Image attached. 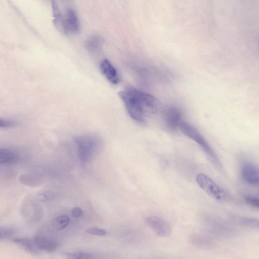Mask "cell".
I'll use <instances>...</instances> for the list:
<instances>
[{
    "label": "cell",
    "mask_w": 259,
    "mask_h": 259,
    "mask_svg": "<svg viewBox=\"0 0 259 259\" xmlns=\"http://www.w3.org/2000/svg\"><path fill=\"white\" fill-rule=\"evenodd\" d=\"M241 176L243 181L248 185L256 186L259 183L258 167L253 163H244L241 167Z\"/></svg>",
    "instance_id": "obj_8"
},
{
    "label": "cell",
    "mask_w": 259,
    "mask_h": 259,
    "mask_svg": "<svg viewBox=\"0 0 259 259\" xmlns=\"http://www.w3.org/2000/svg\"><path fill=\"white\" fill-rule=\"evenodd\" d=\"M69 218L65 215H61L56 218L54 221V227L59 230L66 227L69 223Z\"/></svg>",
    "instance_id": "obj_16"
},
{
    "label": "cell",
    "mask_w": 259,
    "mask_h": 259,
    "mask_svg": "<svg viewBox=\"0 0 259 259\" xmlns=\"http://www.w3.org/2000/svg\"><path fill=\"white\" fill-rule=\"evenodd\" d=\"M196 181L198 186L212 198L222 202L228 201V193L207 175L203 173L197 174Z\"/></svg>",
    "instance_id": "obj_4"
},
{
    "label": "cell",
    "mask_w": 259,
    "mask_h": 259,
    "mask_svg": "<svg viewBox=\"0 0 259 259\" xmlns=\"http://www.w3.org/2000/svg\"><path fill=\"white\" fill-rule=\"evenodd\" d=\"M40 198L43 201H50L54 200L56 197V195L50 191H46L39 194Z\"/></svg>",
    "instance_id": "obj_22"
},
{
    "label": "cell",
    "mask_w": 259,
    "mask_h": 259,
    "mask_svg": "<svg viewBox=\"0 0 259 259\" xmlns=\"http://www.w3.org/2000/svg\"><path fill=\"white\" fill-rule=\"evenodd\" d=\"M79 28V22L76 12L72 9H67L64 15L63 34L77 33Z\"/></svg>",
    "instance_id": "obj_6"
},
{
    "label": "cell",
    "mask_w": 259,
    "mask_h": 259,
    "mask_svg": "<svg viewBox=\"0 0 259 259\" xmlns=\"http://www.w3.org/2000/svg\"><path fill=\"white\" fill-rule=\"evenodd\" d=\"M245 202L249 206L255 209L259 207L258 197L252 195H246L244 197Z\"/></svg>",
    "instance_id": "obj_20"
},
{
    "label": "cell",
    "mask_w": 259,
    "mask_h": 259,
    "mask_svg": "<svg viewBox=\"0 0 259 259\" xmlns=\"http://www.w3.org/2000/svg\"><path fill=\"white\" fill-rule=\"evenodd\" d=\"M100 68L102 74L110 83L116 84L119 82L117 70L109 60H103L100 63Z\"/></svg>",
    "instance_id": "obj_9"
},
{
    "label": "cell",
    "mask_w": 259,
    "mask_h": 259,
    "mask_svg": "<svg viewBox=\"0 0 259 259\" xmlns=\"http://www.w3.org/2000/svg\"><path fill=\"white\" fill-rule=\"evenodd\" d=\"M164 120L166 126L171 131H175L180 125L182 121V113L181 111L175 107H170L165 111Z\"/></svg>",
    "instance_id": "obj_7"
},
{
    "label": "cell",
    "mask_w": 259,
    "mask_h": 259,
    "mask_svg": "<svg viewBox=\"0 0 259 259\" xmlns=\"http://www.w3.org/2000/svg\"><path fill=\"white\" fill-rule=\"evenodd\" d=\"M71 213L74 218H79L81 217L83 213L80 208L76 207L72 209Z\"/></svg>",
    "instance_id": "obj_24"
},
{
    "label": "cell",
    "mask_w": 259,
    "mask_h": 259,
    "mask_svg": "<svg viewBox=\"0 0 259 259\" xmlns=\"http://www.w3.org/2000/svg\"><path fill=\"white\" fill-rule=\"evenodd\" d=\"M145 222L159 237H167L171 233L172 229L170 225L166 220L160 217H148L145 219Z\"/></svg>",
    "instance_id": "obj_5"
},
{
    "label": "cell",
    "mask_w": 259,
    "mask_h": 259,
    "mask_svg": "<svg viewBox=\"0 0 259 259\" xmlns=\"http://www.w3.org/2000/svg\"><path fill=\"white\" fill-rule=\"evenodd\" d=\"M13 242L23 250L32 254H37L40 251L35 244L33 239L18 238L13 239Z\"/></svg>",
    "instance_id": "obj_11"
},
{
    "label": "cell",
    "mask_w": 259,
    "mask_h": 259,
    "mask_svg": "<svg viewBox=\"0 0 259 259\" xmlns=\"http://www.w3.org/2000/svg\"><path fill=\"white\" fill-rule=\"evenodd\" d=\"M86 231L90 234L97 236H104L107 233L105 230L97 227L90 228Z\"/></svg>",
    "instance_id": "obj_21"
},
{
    "label": "cell",
    "mask_w": 259,
    "mask_h": 259,
    "mask_svg": "<svg viewBox=\"0 0 259 259\" xmlns=\"http://www.w3.org/2000/svg\"><path fill=\"white\" fill-rule=\"evenodd\" d=\"M63 254L68 258L75 259H89L93 257L92 254L84 252H65Z\"/></svg>",
    "instance_id": "obj_18"
},
{
    "label": "cell",
    "mask_w": 259,
    "mask_h": 259,
    "mask_svg": "<svg viewBox=\"0 0 259 259\" xmlns=\"http://www.w3.org/2000/svg\"><path fill=\"white\" fill-rule=\"evenodd\" d=\"M33 241L40 251L53 252L58 246L57 243L54 240L44 236L37 235L34 238Z\"/></svg>",
    "instance_id": "obj_10"
},
{
    "label": "cell",
    "mask_w": 259,
    "mask_h": 259,
    "mask_svg": "<svg viewBox=\"0 0 259 259\" xmlns=\"http://www.w3.org/2000/svg\"><path fill=\"white\" fill-rule=\"evenodd\" d=\"M235 220L239 224L246 227L254 228H258V221L256 219L246 217H238L235 218Z\"/></svg>",
    "instance_id": "obj_15"
},
{
    "label": "cell",
    "mask_w": 259,
    "mask_h": 259,
    "mask_svg": "<svg viewBox=\"0 0 259 259\" xmlns=\"http://www.w3.org/2000/svg\"><path fill=\"white\" fill-rule=\"evenodd\" d=\"M15 125L16 122L13 120L0 118V127L9 128L13 127Z\"/></svg>",
    "instance_id": "obj_23"
},
{
    "label": "cell",
    "mask_w": 259,
    "mask_h": 259,
    "mask_svg": "<svg viewBox=\"0 0 259 259\" xmlns=\"http://www.w3.org/2000/svg\"><path fill=\"white\" fill-rule=\"evenodd\" d=\"M15 233V230L11 227H0V240L11 238Z\"/></svg>",
    "instance_id": "obj_19"
},
{
    "label": "cell",
    "mask_w": 259,
    "mask_h": 259,
    "mask_svg": "<svg viewBox=\"0 0 259 259\" xmlns=\"http://www.w3.org/2000/svg\"><path fill=\"white\" fill-rule=\"evenodd\" d=\"M192 242L195 245L202 247L211 246L210 241L206 237L199 234L194 235L191 238Z\"/></svg>",
    "instance_id": "obj_17"
},
{
    "label": "cell",
    "mask_w": 259,
    "mask_h": 259,
    "mask_svg": "<svg viewBox=\"0 0 259 259\" xmlns=\"http://www.w3.org/2000/svg\"><path fill=\"white\" fill-rule=\"evenodd\" d=\"M180 129L183 134L199 145L214 165L219 168L222 167V164L217 154L207 140L195 127L183 121L180 125Z\"/></svg>",
    "instance_id": "obj_3"
},
{
    "label": "cell",
    "mask_w": 259,
    "mask_h": 259,
    "mask_svg": "<svg viewBox=\"0 0 259 259\" xmlns=\"http://www.w3.org/2000/svg\"><path fill=\"white\" fill-rule=\"evenodd\" d=\"M103 45L102 38L99 35H93L88 38L85 42V48L91 54L98 53Z\"/></svg>",
    "instance_id": "obj_12"
},
{
    "label": "cell",
    "mask_w": 259,
    "mask_h": 259,
    "mask_svg": "<svg viewBox=\"0 0 259 259\" xmlns=\"http://www.w3.org/2000/svg\"><path fill=\"white\" fill-rule=\"evenodd\" d=\"M132 118L143 123L148 115L155 111L157 106L156 98L133 87H127L118 93Z\"/></svg>",
    "instance_id": "obj_1"
},
{
    "label": "cell",
    "mask_w": 259,
    "mask_h": 259,
    "mask_svg": "<svg viewBox=\"0 0 259 259\" xmlns=\"http://www.w3.org/2000/svg\"><path fill=\"white\" fill-rule=\"evenodd\" d=\"M17 158V154L14 151L8 148H0V164L13 163Z\"/></svg>",
    "instance_id": "obj_14"
},
{
    "label": "cell",
    "mask_w": 259,
    "mask_h": 259,
    "mask_svg": "<svg viewBox=\"0 0 259 259\" xmlns=\"http://www.w3.org/2000/svg\"><path fill=\"white\" fill-rule=\"evenodd\" d=\"M51 5L53 11V23L57 30L63 34L64 16L62 14L55 0H51Z\"/></svg>",
    "instance_id": "obj_13"
},
{
    "label": "cell",
    "mask_w": 259,
    "mask_h": 259,
    "mask_svg": "<svg viewBox=\"0 0 259 259\" xmlns=\"http://www.w3.org/2000/svg\"><path fill=\"white\" fill-rule=\"evenodd\" d=\"M74 142L78 158L82 163H87L93 159L102 147L100 138L95 135L87 134L77 136Z\"/></svg>",
    "instance_id": "obj_2"
}]
</instances>
